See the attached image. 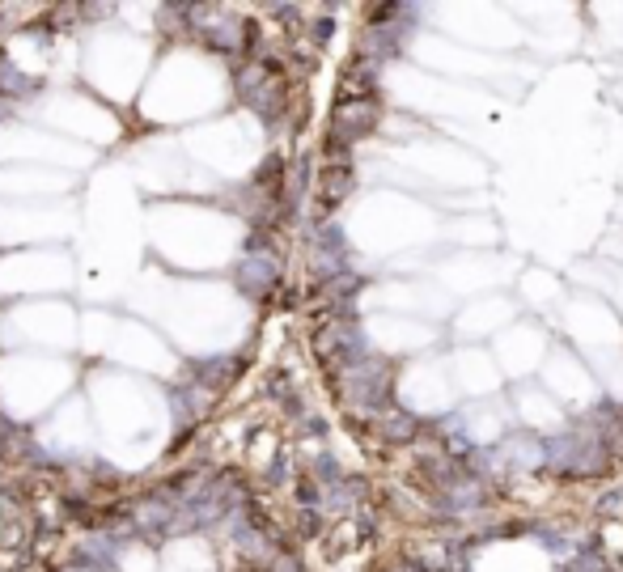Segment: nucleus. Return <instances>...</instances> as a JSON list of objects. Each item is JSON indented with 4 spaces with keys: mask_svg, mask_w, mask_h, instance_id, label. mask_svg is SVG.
<instances>
[{
    "mask_svg": "<svg viewBox=\"0 0 623 572\" xmlns=\"http://www.w3.org/2000/svg\"><path fill=\"white\" fill-rule=\"evenodd\" d=\"M623 509V492H611L607 500H602V513H619Z\"/></svg>",
    "mask_w": 623,
    "mask_h": 572,
    "instance_id": "5",
    "label": "nucleus"
},
{
    "mask_svg": "<svg viewBox=\"0 0 623 572\" xmlns=\"http://www.w3.org/2000/svg\"><path fill=\"white\" fill-rule=\"evenodd\" d=\"M378 433H382L386 441H416V437L424 433V424H420L416 416H407V411L390 407V411H386V420L378 424Z\"/></svg>",
    "mask_w": 623,
    "mask_h": 572,
    "instance_id": "4",
    "label": "nucleus"
},
{
    "mask_svg": "<svg viewBox=\"0 0 623 572\" xmlns=\"http://www.w3.org/2000/svg\"><path fill=\"white\" fill-rule=\"evenodd\" d=\"M496 458L509 462V471H543V437H509L501 450H496Z\"/></svg>",
    "mask_w": 623,
    "mask_h": 572,
    "instance_id": "3",
    "label": "nucleus"
},
{
    "mask_svg": "<svg viewBox=\"0 0 623 572\" xmlns=\"http://www.w3.org/2000/svg\"><path fill=\"white\" fill-rule=\"evenodd\" d=\"M378 119H382V102L373 98V94H365V98H348V102H340V111H335V140H361V136H369L373 128H378Z\"/></svg>",
    "mask_w": 623,
    "mask_h": 572,
    "instance_id": "2",
    "label": "nucleus"
},
{
    "mask_svg": "<svg viewBox=\"0 0 623 572\" xmlns=\"http://www.w3.org/2000/svg\"><path fill=\"white\" fill-rule=\"evenodd\" d=\"M611 450L602 445V437L594 428H568V433L543 437V471L551 475H573V479H594L611 471Z\"/></svg>",
    "mask_w": 623,
    "mask_h": 572,
    "instance_id": "1",
    "label": "nucleus"
}]
</instances>
